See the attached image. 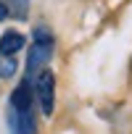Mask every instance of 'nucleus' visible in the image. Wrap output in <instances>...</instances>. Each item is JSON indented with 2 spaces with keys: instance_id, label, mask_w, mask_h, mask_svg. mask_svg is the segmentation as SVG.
Segmentation results:
<instances>
[{
  "instance_id": "obj_1",
  "label": "nucleus",
  "mask_w": 132,
  "mask_h": 134,
  "mask_svg": "<svg viewBox=\"0 0 132 134\" xmlns=\"http://www.w3.org/2000/svg\"><path fill=\"white\" fill-rule=\"evenodd\" d=\"M34 95L40 100L42 116H53V105H55V76L50 69H42L34 74Z\"/></svg>"
},
{
  "instance_id": "obj_2",
  "label": "nucleus",
  "mask_w": 132,
  "mask_h": 134,
  "mask_svg": "<svg viewBox=\"0 0 132 134\" xmlns=\"http://www.w3.org/2000/svg\"><path fill=\"white\" fill-rule=\"evenodd\" d=\"M50 55H53V42H34L29 47V58H27V74L34 76L37 71H42L50 60Z\"/></svg>"
},
{
  "instance_id": "obj_3",
  "label": "nucleus",
  "mask_w": 132,
  "mask_h": 134,
  "mask_svg": "<svg viewBox=\"0 0 132 134\" xmlns=\"http://www.w3.org/2000/svg\"><path fill=\"white\" fill-rule=\"evenodd\" d=\"M32 97H34V90H32V82H29V76H27V79H21V82L16 84V90H13V95H11L13 110H16V113L32 110Z\"/></svg>"
},
{
  "instance_id": "obj_4",
  "label": "nucleus",
  "mask_w": 132,
  "mask_h": 134,
  "mask_svg": "<svg viewBox=\"0 0 132 134\" xmlns=\"http://www.w3.org/2000/svg\"><path fill=\"white\" fill-rule=\"evenodd\" d=\"M24 34L21 32H13L8 29L3 37H0V55H16L19 50H24Z\"/></svg>"
},
{
  "instance_id": "obj_5",
  "label": "nucleus",
  "mask_w": 132,
  "mask_h": 134,
  "mask_svg": "<svg viewBox=\"0 0 132 134\" xmlns=\"http://www.w3.org/2000/svg\"><path fill=\"white\" fill-rule=\"evenodd\" d=\"M13 126H16L19 134H37V126H34V116H32V110H21V113H16Z\"/></svg>"
},
{
  "instance_id": "obj_6",
  "label": "nucleus",
  "mask_w": 132,
  "mask_h": 134,
  "mask_svg": "<svg viewBox=\"0 0 132 134\" xmlns=\"http://www.w3.org/2000/svg\"><path fill=\"white\" fill-rule=\"evenodd\" d=\"M13 74H16V60H13V55H0V76L8 79V76H13Z\"/></svg>"
},
{
  "instance_id": "obj_7",
  "label": "nucleus",
  "mask_w": 132,
  "mask_h": 134,
  "mask_svg": "<svg viewBox=\"0 0 132 134\" xmlns=\"http://www.w3.org/2000/svg\"><path fill=\"white\" fill-rule=\"evenodd\" d=\"M8 13H11V8H13V13L19 16V19H24L27 16V5H29V0H8Z\"/></svg>"
},
{
  "instance_id": "obj_8",
  "label": "nucleus",
  "mask_w": 132,
  "mask_h": 134,
  "mask_svg": "<svg viewBox=\"0 0 132 134\" xmlns=\"http://www.w3.org/2000/svg\"><path fill=\"white\" fill-rule=\"evenodd\" d=\"M34 42H53V37H50V32L45 26H37L34 29Z\"/></svg>"
},
{
  "instance_id": "obj_9",
  "label": "nucleus",
  "mask_w": 132,
  "mask_h": 134,
  "mask_svg": "<svg viewBox=\"0 0 132 134\" xmlns=\"http://www.w3.org/2000/svg\"><path fill=\"white\" fill-rule=\"evenodd\" d=\"M8 19V5H6V0H0V21H6Z\"/></svg>"
}]
</instances>
